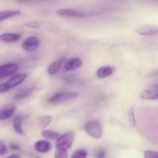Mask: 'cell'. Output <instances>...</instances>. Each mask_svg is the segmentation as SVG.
I'll use <instances>...</instances> for the list:
<instances>
[{"instance_id":"obj_11","label":"cell","mask_w":158,"mask_h":158,"mask_svg":"<svg viewBox=\"0 0 158 158\" xmlns=\"http://www.w3.org/2000/svg\"><path fill=\"white\" fill-rule=\"evenodd\" d=\"M82 64L81 59L77 58H71L65 62L64 68L66 71H73L80 68Z\"/></svg>"},{"instance_id":"obj_19","label":"cell","mask_w":158,"mask_h":158,"mask_svg":"<svg viewBox=\"0 0 158 158\" xmlns=\"http://www.w3.org/2000/svg\"><path fill=\"white\" fill-rule=\"evenodd\" d=\"M68 149L64 147L56 146L55 158H67Z\"/></svg>"},{"instance_id":"obj_29","label":"cell","mask_w":158,"mask_h":158,"mask_svg":"<svg viewBox=\"0 0 158 158\" xmlns=\"http://www.w3.org/2000/svg\"><path fill=\"white\" fill-rule=\"evenodd\" d=\"M106 157V153L103 151H101L99 152H98L97 154L96 158H105Z\"/></svg>"},{"instance_id":"obj_5","label":"cell","mask_w":158,"mask_h":158,"mask_svg":"<svg viewBox=\"0 0 158 158\" xmlns=\"http://www.w3.org/2000/svg\"><path fill=\"white\" fill-rule=\"evenodd\" d=\"M40 41L35 37H29L22 43V47L27 52L35 51L39 46Z\"/></svg>"},{"instance_id":"obj_1","label":"cell","mask_w":158,"mask_h":158,"mask_svg":"<svg viewBox=\"0 0 158 158\" xmlns=\"http://www.w3.org/2000/svg\"><path fill=\"white\" fill-rule=\"evenodd\" d=\"M78 96L77 92L73 91L57 92L51 97L48 101L52 104H58L77 98Z\"/></svg>"},{"instance_id":"obj_8","label":"cell","mask_w":158,"mask_h":158,"mask_svg":"<svg viewBox=\"0 0 158 158\" xmlns=\"http://www.w3.org/2000/svg\"><path fill=\"white\" fill-rule=\"evenodd\" d=\"M27 77V74L26 73L18 74L9 79L5 83V85L7 86L9 90H10L23 83L26 79Z\"/></svg>"},{"instance_id":"obj_22","label":"cell","mask_w":158,"mask_h":158,"mask_svg":"<svg viewBox=\"0 0 158 158\" xmlns=\"http://www.w3.org/2000/svg\"><path fill=\"white\" fill-rule=\"evenodd\" d=\"M128 118H129V122L132 127H135L136 126V121L135 119V112H134V108L131 107L128 111Z\"/></svg>"},{"instance_id":"obj_3","label":"cell","mask_w":158,"mask_h":158,"mask_svg":"<svg viewBox=\"0 0 158 158\" xmlns=\"http://www.w3.org/2000/svg\"><path fill=\"white\" fill-rule=\"evenodd\" d=\"M19 66L16 64L10 63L0 66V79L8 77L16 73Z\"/></svg>"},{"instance_id":"obj_4","label":"cell","mask_w":158,"mask_h":158,"mask_svg":"<svg viewBox=\"0 0 158 158\" xmlns=\"http://www.w3.org/2000/svg\"><path fill=\"white\" fill-rule=\"evenodd\" d=\"M74 134L73 132H70L65 133L57 139L56 146H62L66 148H71L73 142Z\"/></svg>"},{"instance_id":"obj_18","label":"cell","mask_w":158,"mask_h":158,"mask_svg":"<svg viewBox=\"0 0 158 158\" xmlns=\"http://www.w3.org/2000/svg\"><path fill=\"white\" fill-rule=\"evenodd\" d=\"M13 123L14 129L15 132L19 135H24L25 133L22 127V121L21 117L20 116L15 117L14 119Z\"/></svg>"},{"instance_id":"obj_30","label":"cell","mask_w":158,"mask_h":158,"mask_svg":"<svg viewBox=\"0 0 158 158\" xmlns=\"http://www.w3.org/2000/svg\"><path fill=\"white\" fill-rule=\"evenodd\" d=\"M7 158H21L20 156H18L17 155H15V154H14V155H11L10 156H9Z\"/></svg>"},{"instance_id":"obj_9","label":"cell","mask_w":158,"mask_h":158,"mask_svg":"<svg viewBox=\"0 0 158 158\" xmlns=\"http://www.w3.org/2000/svg\"><path fill=\"white\" fill-rule=\"evenodd\" d=\"M16 106L14 104L6 105L0 109V120H6L11 117L16 111Z\"/></svg>"},{"instance_id":"obj_7","label":"cell","mask_w":158,"mask_h":158,"mask_svg":"<svg viewBox=\"0 0 158 158\" xmlns=\"http://www.w3.org/2000/svg\"><path fill=\"white\" fill-rule=\"evenodd\" d=\"M136 32L141 35L152 36L158 33V27L156 26L147 25L141 26L136 29Z\"/></svg>"},{"instance_id":"obj_14","label":"cell","mask_w":158,"mask_h":158,"mask_svg":"<svg viewBox=\"0 0 158 158\" xmlns=\"http://www.w3.org/2000/svg\"><path fill=\"white\" fill-rule=\"evenodd\" d=\"M35 148L39 152L46 153L50 150L51 145L48 141L46 140H39L35 144Z\"/></svg>"},{"instance_id":"obj_26","label":"cell","mask_w":158,"mask_h":158,"mask_svg":"<svg viewBox=\"0 0 158 158\" xmlns=\"http://www.w3.org/2000/svg\"><path fill=\"white\" fill-rule=\"evenodd\" d=\"M7 152V148L6 145L2 140H0V156L5 154Z\"/></svg>"},{"instance_id":"obj_15","label":"cell","mask_w":158,"mask_h":158,"mask_svg":"<svg viewBox=\"0 0 158 158\" xmlns=\"http://www.w3.org/2000/svg\"><path fill=\"white\" fill-rule=\"evenodd\" d=\"M21 38L19 34L15 33H7L0 35V41L4 42H15Z\"/></svg>"},{"instance_id":"obj_6","label":"cell","mask_w":158,"mask_h":158,"mask_svg":"<svg viewBox=\"0 0 158 158\" xmlns=\"http://www.w3.org/2000/svg\"><path fill=\"white\" fill-rule=\"evenodd\" d=\"M143 100H157L158 98V85H153L143 90L140 95Z\"/></svg>"},{"instance_id":"obj_16","label":"cell","mask_w":158,"mask_h":158,"mask_svg":"<svg viewBox=\"0 0 158 158\" xmlns=\"http://www.w3.org/2000/svg\"><path fill=\"white\" fill-rule=\"evenodd\" d=\"M113 72V68L111 66H102L98 69L97 75L98 77L100 78H105L111 75Z\"/></svg>"},{"instance_id":"obj_25","label":"cell","mask_w":158,"mask_h":158,"mask_svg":"<svg viewBox=\"0 0 158 158\" xmlns=\"http://www.w3.org/2000/svg\"><path fill=\"white\" fill-rule=\"evenodd\" d=\"M24 26L32 29H38L40 27V24L37 22H29L25 23Z\"/></svg>"},{"instance_id":"obj_28","label":"cell","mask_w":158,"mask_h":158,"mask_svg":"<svg viewBox=\"0 0 158 158\" xmlns=\"http://www.w3.org/2000/svg\"><path fill=\"white\" fill-rule=\"evenodd\" d=\"M10 148L13 150H19L20 149V147L19 145L16 143H11L10 145Z\"/></svg>"},{"instance_id":"obj_27","label":"cell","mask_w":158,"mask_h":158,"mask_svg":"<svg viewBox=\"0 0 158 158\" xmlns=\"http://www.w3.org/2000/svg\"><path fill=\"white\" fill-rule=\"evenodd\" d=\"M8 90H9V89L5 84L0 85V93L7 92Z\"/></svg>"},{"instance_id":"obj_17","label":"cell","mask_w":158,"mask_h":158,"mask_svg":"<svg viewBox=\"0 0 158 158\" xmlns=\"http://www.w3.org/2000/svg\"><path fill=\"white\" fill-rule=\"evenodd\" d=\"M19 10H4L0 11V23L11 18L13 16L20 14Z\"/></svg>"},{"instance_id":"obj_23","label":"cell","mask_w":158,"mask_h":158,"mask_svg":"<svg viewBox=\"0 0 158 158\" xmlns=\"http://www.w3.org/2000/svg\"><path fill=\"white\" fill-rule=\"evenodd\" d=\"M88 152L85 149H80L76 152L73 154L72 158H86Z\"/></svg>"},{"instance_id":"obj_12","label":"cell","mask_w":158,"mask_h":158,"mask_svg":"<svg viewBox=\"0 0 158 158\" xmlns=\"http://www.w3.org/2000/svg\"><path fill=\"white\" fill-rule=\"evenodd\" d=\"M36 89L37 88L35 87H32L22 89L15 94L14 97L15 99L16 100H21L27 98L31 96Z\"/></svg>"},{"instance_id":"obj_2","label":"cell","mask_w":158,"mask_h":158,"mask_svg":"<svg viewBox=\"0 0 158 158\" xmlns=\"http://www.w3.org/2000/svg\"><path fill=\"white\" fill-rule=\"evenodd\" d=\"M85 129L89 135L94 138L99 139L102 136L101 125L98 121H89L86 123Z\"/></svg>"},{"instance_id":"obj_24","label":"cell","mask_w":158,"mask_h":158,"mask_svg":"<svg viewBox=\"0 0 158 158\" xmlns=\"http://www.w3.org/2000/svg\"><path fill=\"white\" fill-rule=\"evenodd\" d=\"M144 158H158V153L153 151H146L144 152Z\"/></svg>"},{"instance_id":"obj_10","label":"cell","mask_w":158,"mask_h":158,"mask_svg":"<svg viewBox=\"0 0 158 158\" xmlns=\"http://www.w3.org/2000/svg\"><path fill=\"white\" fill-rule=\"evenodd\" d=\"M57 14L63 17H82L86 16V14L80 11L72 9H63L58 10Z\"/></svg>"},{"instance_id":"obj_13","label":"cell","mask_w":158,"mask_h":158,"mask_svg":"<svg viewBox=\"0 0 158 158\" xmlns=\"http://www.w3.org/2000/svg\"><path fill=\"white\" fill-rule=\"evenodd\" d=\"M65 60H66V58L64 57L52 63L49 66L48 69V74L50 75H52L56 74L59 71L64 63L65 61Z\"/></svg>"},{"instance_id":"obj_20","label":"cell","mask_w":158,"mask_h":158,"mask_svg":"<svg viewBox=\"0 0 158 158\" xmlns=\"http://www.w3.org/2000/svg\"><path fill=\"white\" fill-rule=\"evenodd\" d=\"M41 134L45 139H58L60 136V134L57 132L48 130H43Z\"/></svg>"},{"instance_id":"obj_21","label":"cell","mask_w":158,"mask_h":158,"mask_svg":"<svg viewBox=\"0 0 158 158\" xmlns=\"http://www.w3.org/2000/svg\"><path fill=\"white\" fill-rule=\"evenodd\" d=\"M52 121V117L49 115L42 116L39 118V125L41 128H44L48 127Z\"/></svg>"}]
</instances>
